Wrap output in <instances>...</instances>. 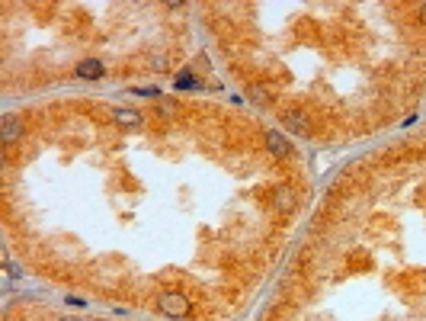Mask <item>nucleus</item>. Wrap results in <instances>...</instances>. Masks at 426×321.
Segmentation results:
<instances>
[{
    "label": "nucleus",
    "mask_w": 426,
    "mask_h": 321,
    "mask_svg": "<svg viewBox=\"0 0 426 321\" xmlns=\"http://www.w3.org/2000/svg\"><path fill=\"white\" fill-rule=\"evenodd\" d=\"M58 321H77V318H58Z\"/></svg>",
    "instance_id": "9d476101"
},
{
    "label": "nucleus",
    "mask_w": 426,
    "mask_h": 321,
    "mask_svg": "<svg viewBox=\"0 0 426 321\" xmlns=\"http://www.w3.org/2000/svg\"><path fill=\"white\" fill-rule=\"evenodd\" d=\"M273 206H276L279 212H292V206H295V193H292V186L273 189Z\"/></svg>",
    "instance_id": "7ed1b4c3"
},
{
    "label": "nucleus",
    "mask_w": 426,
    "mask_h": 321,
    "mask_svg": "<svg viewBox=\"0 0 426 321\" xmlns=\"http://www.w3.org/2000/svg\"><path fill=\"white\" fill-rule=\"evenodd\" d=\"M253 97H257V100L263 103V100H266V87H253Z\"/></svg>",
    "instance_id": "1a4fd4ad"
},
{
    "label": "nucleus",
    "mask_w": 426,
    "mask_h": 321,
    "mask_svg": "<svg viewBox=\"0 0 426 321\" xmlns=\"http://www.w3.org/2000/svg\"><path fill=\"white\" fill-rule=\"evenodd\" d=\"M0 138H4V145H13L19 138V119L16 116H4V122H0Z\"/></svg>",
    "instance_id": "20e7f679"
},
{
    "label": "nucleus",
    "mask_w": 426,
    "mask_h": 321,
    "mask_svg": "<svg viewBox=\"0 0 426 321\" xmlns=\"http://www.w3.org/2000/svg\"><path fill=\"white\" fill-rule=\"evenodd\" d=\"M77 74L83 80H96V77H103V61H96V58H87V61H80L77 65Z\"/></svg>",
    "instance_id": "39448f33"
},
{
    "label": "nucleus",
    "mask_w": 426,
    "mask_h": 321,
    "mask_svg": "<svg viewBox=\"0 0 426 321\" xmlns=\"http://www.w3.org/2000/svg\"><path fill=\"white\" fill-rule=\"evenodd\" d=\"M189 87H199V84H196V77L180 74V77H176V90H189Z\"/></svg>",
    "instance_id": "6e6552de"
},
{
    "label": "nucleus",
    "mask_w": 426,
    "mask_h": 321,
    "mask_svg": "<svg viewBox=\"0 0 426 321\" xmlns=\"http://www.w3.org/2000/svg\"><path fill=\"white\" fill-rule=\"evenodd\" d=\"M161 312L167 315V318H183V315H189V299L183 292H164L161 295Z\"/></svg>",
    "instance_id": "f257e3e1"
},
{
    "label": "nucleus",
    "mask_w": 426,
    "mask_h": 321,
    "mask_svg": "<svg viewBox=\"0 0 426 321\" xmlns=\"http://www.w3.org/2000/svg\"><path fill=\"white\" fill-rule=\"evenodd\" d=\"M279 119H282L292 132H301L304 122H308V113H304L301 106H282V110H279Z\"/></svg>",
    "instance_id": "f03ea898"
},
{
    "label": "nucleus",
    "mask_w": 426,
    "mask_h": 321,
    "mask_svg": "<svg viewBox=\"0 0 426 321\" xmlns=\"http://www.w3.org/2000/svg\"><path fill=\"white\" fill-rule=\"evenodd\" d=\"M266 145H270L273 154H288V138L279 132V129H270V132H266Z\"/></svg>",
    "instance_id": "423d86ee"
},
{
    "label": "nucleus",
    "mask_w": 426,
    "mask_h": 321,
    "mask_svg": "<svg viewBox=\"0 0 426 321\" xmlns=\"http://www.w3.org/2000/svg\"><path fill=\"white\" fill-rule=\"evenodd\" d=\"M116 119L122 125H138L141 122V113H135V110H116Z\"/></svg>",
    "instance_id": "0eeeda50"
}]
</instances>
